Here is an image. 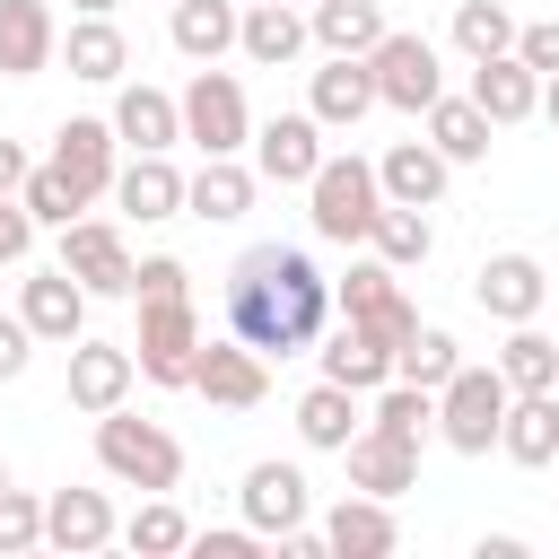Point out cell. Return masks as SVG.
<instances>
[{
	"label": "cell",
	"mask_w": 559,
	"mask_h": 559,
	"mask_svg": "<svg viewBox=\"0 0 559 559\" xmlns=\"http://www.w3.org/2000/svg\"><path fill=\"white\" fill-rule=\"evenodd\" d=\"M323 314H332V280L314 271V253H297V245H245L236 253V271H227V332L245 349L297 358V349H314Z\"/></svg>",
	"instance_id": "6da1fadb"
},
{
	"label": "cell",
	"mask_w": 559,
	"mask_h": 559,
	"mask_svg": "<svg viewBox=\"0 0 559 559\" xmlns=\"http://www.w3.org/2000/svg\"><path fill=\"white\" fill-rule=\"evenodd\" d=\"M306 218H314V236L323 245H367V227H376V210H384V183H376V166L367 157H323L314 175H306Z\"/></svg>",
	"instance_id": "7a4b0ae2"
},
{
	"label": "cell",
	"mask_w": 559,
	"mask_h": 559,
	"mask_svg": "<svg viewBox=\"0 0 559 559\" xmlns=\"http://www.w3.org/2000/svg\"><path fill=\"white\" fill-rule=\"evenodd\" d=\"M96 463H105L122 489H175V480H183V445H175L157 419H131L122 402L96 411Z\"/></svg>",
	"instance_id": "3957f363"
},
{
	"label": "cell",
	"mask_w": 559,
	"mask_h": 559,
	"mask_svg": "<svg viewBox=\"0 0 559 559\" xmlns=\"http://www.w3.org/2000/svg\"><path fill=\"white\" fill-rule=\"evenodd\" d=\"M175 114H183V140H192L201 157H236V148L253 140L245 87H236V70H218V61H201V70H192V87L175 96Z\"/></svg>",
	"instance_id": "277c9868"
},
{
	"label": "cell",
	"mask_w": 559,
	"mask_h": 559,
	"mask_svg": "<svg viewBox=\"0 0 559 559\" xmlns=\"http://www.w3.org/2000/svg\"><path fill=\"white\" fill-rule=\"evenodd\" d=\"M498 419H507V376L498 367H454L437 384V437L454 454H489L498 445Z\"/></svg>",
	"instance_id": "5b68a950"
},
{
	"label": "cell",
	"mask_w": 559,
	"mask_h": 559,
	"mask_svg": "<svg viewBox=\"0 0 559 559\" xmlns=\"http://www.w3.org/2000/svg\"><path fill=\"white\" fill-rule=\"evenodd\" d=\"M367 70H376V105H393V114H428L437 96H445V61H437V44L428 35H376V52H367Z\"/></svg>",
	"instance_id": "8992f818"
},
{
	"label": "cell",
	"mask_w": 559,
	"mask_h": 559,
	"mask_svg": "<svg viewBox=\"0 0 559 559\" xmlns=\"http://www.w3.org/2000/svg\"><path fill=\"white\" fill-rule=\"evenodd\" d=\"M192 349H201L192 297H140V332H131L140 376H148V384H192Z\"/></svg>",
	"instance_id": "52a82bcc"
},
{
	"label": "cell",
	"mask_w": 559,
	"mask_h": 559,
	"mask_svg": "<svg viewBox=\"0 0 559 559\" xmlns=\"http://www.w3.org/2000/svg\"><path fill=\"white\" fill-rule=\"evenodd\" d=\"M61 271L87 288V297H131V245H122V227H105V218H70L61 227Z\"/></svg>",
	"instance_id": "ba28073f"
},
{
	"label": "cell",
	"mask_w": 559,
	"mask_h": 559,
	"mask_svg": "<svg viewBox=\"0 0 559 559\" xmlns=\"http://www.w3.org/2000/svg\"><path fill=\"white\" fill-rule=\"evenodd\" d=\"M192 393H210L218 411H253V402L271 393V358L245 349L236 332H227V341H201V349H192Z\"/></svg>",
	"instance_id": "9c48e42d"
},
{
	"label": "cell",
	"mask_w": 559,
	"mask_h": 559,
	"mask_svg": "<svg viewBox=\"0 0 559 559\" xmlns=\"http://www.w3.org/2000/svg\"><path fill=\"white\" fill-rule=\"evenodd\" d=\"M131 384H140L131 341H87V332L70 341V411H87V419H96V411H114Z\"/></svg>",
	"instance_id": "30bf717a"
},
{
	"label": "cell",
	"mask_w": 559,
	"mask_h": 559,
	"mask_svg": "<svg viewBox=\"0 0 559 559\" xmlns=\"http://www.w3.org/2000/svg\"><path fill=\"white\" fill-rule=\"evenodd\" d=\"M306 114H314L323 131H358V122L376 114V70H367V52H332V61L314 70V87H306Z\"/></svg>",
	"instance_id": "8fae6325"
},
{
	"label": "cell",
	"mask_w": 559,
	"mask_h": 559,
	"mask_svg": "<svg viewBox=\"0 0 559 559\" xmlns=\"http://www.w3.org/2000/svg\"><path fill=\"white\" fill-rule=\"evenodd\" d=\"M472 297H480V314H498V323H533L542 297H550V280H542L533 253H489V262L472 271Z\"/></svg>",
	"instance_id": "7c38bea8"
},
{
	"label": "cell",
	"mask_w": 559,
	"mask_h": 559,
	"mask_svg": "<svg viewBox=\"0 0 559 559\" xmlns=\"http://www.w3.org/2000/svg\"><path fill=\"white\" fill-rule=\"evenodd\" d=\"M17 314H26V332L35 341H52V349H70L79 332H87V288L52 262V271H35L26 288H17Z\"/></svg>",
	"instance_id": "4fadbf2b"
},
{
	"label": "cell",
	"mask_w": 559,
	"mask_h": 559,
	"mask_svg": "<svg viewBox=\"0 0 559 559\" xmlns=\"http://www.w3.org/2000/svg\"><path fill=\"white\" fill-rule=\"evenodd\" d=\"M253 166H262V183H306L323 166V122L314 114H271L253 131Z\"/></svg>",
	"instance_id": "5bb4252c"
},
{
	"label": "cell",
	"mask_w": 559,
	"mask_h": 559,
	"mask_svg": "<svg viewBox=\"0 0 559 559\" xmlns=\"http://www.w3.org/2000/svg\"><path fill=\"white\" fill-rule=\"evenodd\" d=\"M114 122H96V114H70L61 131H52V166L79 183V201H96V192H114Z\"/></svg>",
	"instance_id": "9a60e30c"
},
{
	"label": "cell",
	"mask_w": 559,
	"mask_h": 559,
	"mask_svg": "<svg viewBox=\"0 0 559 559\" xmlns=\"http://www.w3.org/2000/svg\"><path fill=\"white\" fill-rule=\"evenodd\" d=\"M341 454H349V489H367V498L419 489V445H402V437H384V428H358Z\"/></svg>",
	"instance_id": "2e32d148"
},
{
	"label": "cell",
	"mask_w": 559,
	"mask_h": 559,
	"mask_svg": "<svg viewBox=\"0 0 559 559\" xmlns=\"http://www.w3.org/2000/svg\"><path fill=\"white\" fill-rule=\"evenodd\" d=\"M114 533H122V524H114L105 489H52V498H44V542H52V550L87 559V550H105Z\"/></svg>",
	"instance_id": "e0dca14e"
},
{
	"label": "cell",
	"mask_w": 559,
	"mask_h": 559,
	"mask_svg": "<svg viewBox=\"0 0 559 559\" xmlns=\"http://www.w3.org/2000/svg\"><path fill=\"white\" fill-rule=\"evenodd\" d=\"M402 542V524H393V498H367V489H349L332 515H323V550H341V559H384Z\"/></svg>",
	"instance_id": "ac0fdd59"
},
{
	"label": "cell",
	"mask_w": 559,
	"mask_h": 559,
	"mask_svg": "<svg viewBox=\"0 0 559 559\" xmlns=\"http://www.w3.org/2000/svg\"><path fill=\"white\" fill-rule=\"evenodd\" d=\"M498 454L542 472L559 454V393H507V419H498Z\"/></svg>",
	"instance_id": "d6986e66"
},
{
	"label": "cell",
	"mask_w": 559,
	"mask_h": 559,
	"mask_svg": "<svg viewBox=\"0 0 559 559\" xmlns=\"http://www.w3.org/2000/svg\"><path fill=\"white\" fill-rule=\"evenodd\" d=\"M114 140H122L131 157H140V148H148V157H166V148L183 140L175 96H166V87H122V96H114Z\"/></svg>",
	"instance_id": "ffe728a7"
},
{
	"label": "cell",
	"mask_w": 559,
	"mask_h": 559,
	"mask_svg": "<svg viewBox=\"0 0 559 559\" xmlns=\"http://www.w3.org/2000/svg\"><path fill=\"white\" fill-rule=\"evenodd\" d=\"M306 472L297 463H253L245 472V524L253 533H288V524H306Z\"/></svg>",
	"instance_id": "44dd1931"
},
{
	"label": "cell",
	"mask_w": 559,
	"mask_h": 559,
	"mask_svg": "<svg viewBox=\"0 0 559 559\" xmlns=\"http://www.w3.org/2000/svg\"><path fill=\"white\" fill-rule=\"evenodd\" d=\"M52 52H61L52 9L44 0H0V79H35Z\"/></svg>",
	"instance_id": "7402d4cb"
},
{
	"label": "cell",
	"mask_w": 559,
	"mask_h": 559,
	"mask_svg": "<svg viewBox=\"0 0 559 559\" xmlns=\"http://www.w3.org/2000/svg\"><path fill=\"white\" fill-rule=\"evenodd\" d=\"M236 52L262 61V70H288V61L306 52V17H297L288 0H253V9L236 17Z\"/></svg>",
	"instance_id": "603a6c76"
},
{
	"label": "cell",
	"mask_w": 559,
	"mask_h": 559,
	"mask_svg": "<svg viewBox=\"0 0 559 559\" xmlns=\"http://www.w3.org/2000/svg\"><path fill=\"white\" fill-rule=\"evenodd\" d=\"M114 201H122V218H140V227H157V218H175L183 210V175L166 166V157H131V166H114Z\"/></svg>",
	"instance_id": "cb8c5ba5"
},
{
	"label": "cell",
	"mask_w": 559,
	"mask_h": 559,
	"mask_svg": "<svg viewBox=\"0 0 559 559\" xmlns=\"http://www.w3.org/2000/svg\"><path fill=\"white\" fill-rule=\"evenodd\" d=\"M472 105H480L489 122H524V114L542 105V79H533L515 52H498V61H472Z\"/></svg>",
	"instance_id": "d4e9b609"
},
{
	"label": "cell",
	"mask_w": 559,
	"mask_h": 559,
	"mask_svg": "<svg viewBox=\"0 0 559 559\" xmlns=\"http://www.w3.org/2000/svg\"><path fill=\"white\" fill-rule=\"evenodd\" d=\"M376 183H384V201H411V210H428V201L445 192V157H437L428 140H393V148L376 157Z\"/></svg>",
	"instance_id": "484cf974"
},
{
	"label": "cell",
	"mask_w": 559,
	"mask_h": 559,
	"mask_svg": "<svg viewBox=\"0 0 559 559\" xmlns=\"http://www.w3.org/2000/svg\"><path fill=\"white\" fill-rule=\"evenodd\" d=\"M323 376L349 384V393H376V384L393 376V341H376L367 323H341V332L323 341Z\"/></svg>",
	"instance_id": "4316f807"
},
{
	"label": "cell",
	"mask_w": 559,
	"mask_h": 559,
	"mask_svg": "<svg viewBox=\"0 0 559 559\" xmlns=\"http://www.w3.org/2000/svg\"><path fill=\"white\" fill-rule=\"evenodd\" d=\"M489 131H498V122H489L472 96H437V105H428V148H437L445 166H472V157H489Z\"/></svg>",
	"instance_id": "83f0119b"
},
{
	"label": "cell",
	"mask_w": 559,
	"mask_h": 559,
	"mask_svg": "<svg viewBox=\"0 0 559 559\" xmlns=\"http://www.w3.org/2000/svg\"><path fill=\"white\" fill-rule=\"evenodd\" d=\"M236 17H245L236 0H175V26L166 35H175L183 61H218V52H236Z\"/></svg>",
	"instance_id": "f1b7e54d"
},
{
	"label": "cell",
	"mask_w": 559,
	"mask_h": 559,
	"mask_svg": "<svg viewBox=\"0 0 559 559\" xmlns=\"http://www.w3.org/2000/svg\"><path fill=\"white\" fill-rule=\"evenodd\" d=\"M297 437H306V445H314V454H341V445H349V437H358V393H349V384H332V376H323V384H314V393H306V402H297Z\"/></svg>",
	"instance_id": "f546056e"
},
{
	"label": "cell",
	"mask_w": 559,
	"mask_h": 559,
	"mask_svg": "<svg viewBox=\"0 0 559 559\" xmlns=\"http://www.w3.org/2000/svg\"><path fill=\"white\" fill-rule=\"evenodd\" d=\"M183 210L192 218H245L253 210V175L236 157H201V175L183 183Z\"/></svg>",
	"instance_id": "4dcf8cb0"
},
{
	"label": "cell",
	"mask_w": 559,
	"mask_h": 559,
	"mask_svg": "<svg viewBox=\"0 0 559 559\" xmlns=\"http://www.w3.org/2000/svg\"><path fill=\"white\" fill-rule=\"evenodd\" d=\"M306 35H314L323 52H376V35H384V9H376V0H314Z\"/></svg>",
	"instance_id": "1f68e13d"
},
{
	"label": "cell",
	"mask_w": 559,
	"mask_h": 559,
	"mask_svg": "<svg viewBox=\"0 0 559 559\" xmlns=\"http://www.w3.org/2000/svg\"><path fill=\"white\" fill-rule=\"evenodd\" d=\"M61 52H70V79H96V87L131 70V44H122V26H114V17H79Z\"/></svg>",
	"instance_id": "d6a6232c"
},
{
	"label": "cell",
	"mask_w": 559,
	"mask_h": 559,
	"mask_svg": "<svg viewBox=\"0 0 559 559\" xmlns=\"http://www.w3.org/2000/svg\"><path fill=\"white\" fill-rule=\"evenodd\" d=\"M367 245H376V262H393V271H419V262L437 253V236H428V218H419L411 201H384L376 227H367Z\"/></svg>",
	"instance_id": "836d02e7"
},
{
	"label": "cell",
	"mask_w": 559,
	"mask_h": 559,
	"mask_svg": "<svg viewBox=\"0 0 559 559\" xmlns=\"http://www.w3.org/2000/svg\"><path fill=\"white\" fill-rule=\"evenodd\" d=\"M498 376H507V393H559V341H542L533 323H515L507 349H498Z\"/></svg>",
	"instance_id": "e575fe53"
},
{
	"label": "cell",
	"mask_w": 559,
	"mask_h": 559,
	"mask_svg": "<svg viewBox=\"0 0 559 559\" xmlns=\"http://www.w3.org/2000/svg\"><path fill=\"white\" fill-rule=\"evenodd\" d=\"M367 428H384V437H402V445H428V428H437V393H419V384L384 376V384H376V419H367Z\"/></svg>",
	"instance_id": "d590c367"
},
{
	"label": "cell",
	"mask_w": 559,
	"mask_h": 559,
	"mask_svg": "<svg viewBox=\"0 0 559 559\" xmlns=\"http://www.w3.org/2000/svg\"><path fill=\"white\" fill-rule=\"evenodd\" d=\"M454 367H463V349H454V332H437V323H419V332L393 349V376H402V384H419V393H437Z\"/></svg>",
	"instance_id": "8d00e7d4"
},
{
	"label": "cell",
	"mask_w": 559,
	"mask_h": 559,
	"mask_svg": "<svg viewBox=\"0 0 559 559\" xmlns=\"http://www.w3.org/2000/svg\"><path fill=\"white\" fill-rule=\"evenodd\" d=\"M454 44H463L472 61H498V52H515V17H507L498 0H463V9H454Z\"/></svg>",
	"instance_id": "74e56055"
},
{
	"label": "cell",
	"mask_w": 559,
	"mask_h": 559,
	"mask_svg": "<svg viewBox=\"0 0 559 559\" xmlns=\"http://www.w3.org/2000/svg\"><path fill=\"white\" fill-rule=\"evenodd\" d=\"M17 201H26V218H35V227H70V218L87 210V201H79V183H70L61 166H26Z\"/></svg>",
	"instance_id": "f35d334b"
},
{
	"label": "cell",
	"mask_w": 559,
	"mask_h": 559,
	"mask_svg": "<svg viewBox=\"0 0 559 559\" xmlns=\"http://www.w3.org/2000/svg\"><path fill=\"white\" fill-rule=\"evenodd\" d=\"M122 542L140 550V559H166V550H192V524H183V507H166V489L122 524Z\"/></svg>",
	"instance_id": "ab89813d"
},
{
	"label": "cell",
	"mask_w": 559,
	"mask_h": 559,
	"mask_svg": "<svg viewBox=\"0 0 559 559\" xmlns=\"http://www.w3.org/2000/svg\"><path fill=\"white\" fill-rule=\"evenodd\" d=\"M35 542H44V498L0 480V559H17V550H35Z\"/></svg>",
	"instance_id": "60d3db41"
},
{
	"label": "cell",
	"mask_w": 559,
	"mask_h": 559,
	"mask_svg": "<svg viewBox=\"0 0 559 559\" xmlns=\"http://www.w3.org/2000/svg\"><path fill=\"white\" fill-rule=\"evenodd\" d=\"M332 297H341V314H349V323H358V314H376V306L393 297V262H349V280H341Z\"/></svg>",
	"instance_id": "b9f144b4"
},
{
	"label": "cell",
	"mask_w": 559,
	"mask_h": 559,
	"mask_svg": "<svg viewBox=\"0 0 559 559\" xmlns=\"http://www.w3.org/2000/svg\"><path fill=\"white\" fill-rule=\"evenodd\" d=\"M131 297H192V271H183L175 253H148V262L131 271Z\"/></svg>",
	"instance_id": "7bdbcfd3"
},
{
	"label": "cell",
	"mask_w": 559,
	"mask_h": 559,
	"mask_svg": "<svg viewBox=\"0 0 559 559\" xmlns=\"http://www.w3.org/2000/svg\"><path fill=\"white\" fill-rule=\"evenodd\" d=\"M515 61H524L533 79H550V70H559V17H542V26H515Z\"/></svg>",
	"instance_id": "ee69618b"
},
{
	"label": "cell",
	"mask_w": 559,
	"mask_h": 559,
	"mask_svg": "<svg viewBox=\"0 0 559 559\" xmlns=\"http://www.w3.org/2000/svg\"><path fill=\"white\" fill-rule=\"evenodd\" d=\"M26 245H35V218H26V201H17V192H0V271H9V262H26Z\"/></svg>",
	"instance_id": "f6af8a7d"
},
{
	"label": "cell",
	"mask_w": 559,
	"mask_h": 559,
	"mask_svg": "<svg viewBox=\"0 0 559 559\" xmlns=\"http://www.w3.org/2000/svg\"><path fill=\"white\" fill-rule=\"evenodd\" d=\"M192 550H201V559H253L262 533H253V524H218V533H192Z\"/></svg>",
	"instance_id": "bcb514c9"
},
{
	"label": "cell",
	"mask_w": 559,
	"mask_h": 559,
	"mask_svg": "<svg viewBox=\"0 0 559 559\" xmlns=\"http://www.w3.org/2000/svg\"><path fill=\"white\" fill-rule=\"evenodd\" d=\"M26 358H35V332H26V314H0V384H9V376H26Z\"/></svg>",
	"instance_id": "7dc6e473"
},
{
	"label": "cell",
	"mask_w": 559,
	"mask_h": 559,
	"mask_svg": "<svg viewBox=\"0 0 559 559\" xmlns=\"http://www.w3.org/2000/svg\"><path fill=\"white\" fill-rule=\"evenodd\" d=\"M17 183H26V148H17V140H0V192H17Z\"/></svg>",
	"instance_id": "c3c4849f"
},
{
	"label": "cell",
	"mask_w": 559,
	"mask_h": 559,
	"mask_svg": "<svg viewBox=\"0 0 559 559\" xmlns=\"http://www.w3.org/2000/svg\"><path fill=\"white\" fill-rule=\"evenodd\" d=\"M533 114H550V131H559V70L542 79V105H533Z\"/></svg>",
	"instance_id": "681fc988"
},
{
	"label": "cell",
	"mask_w": 559,
	"mask_h": 559,
	"mask_svg": "<svg viewBox=\"0 0 559 559\" xmlns=\"http://www.w3.org/2000/svg\"><path fill=\"white\" fill-rule=\"evenodd\" d=\"M114 9H122V0H79V17H114Z\"/></svg>",
	"instance_id": "f907efd6"
},
{
	"label": "cell",
	"mask_w": 559,
	"mask_h": 559,
	"mask_svg": "<svg viewBox=\"0 0 559 559\" xmlns=\"http://www.w3.org/2000/svg\"><path fill=\"white\" fill-rule=\"evenodd\" d=\"M0 480H9V463H0Z\"/></svg>",
	"instance_id": "816d5d0a"
},
{
	"label": "cell",
	"mask_w": 559,
	"mask_h": 559,
	"mask_svg": "<svg viewBox=\"0 0 559 559\" xmlns=\"http://www.w3.org/2000/svg\"><path fill=\"white\" fill-rule=\"evenodd\" d=\"M550 463H559V454H550Z\"/></svg>",
	"instance_id": "f5cc1de1"
}]
</instances>
